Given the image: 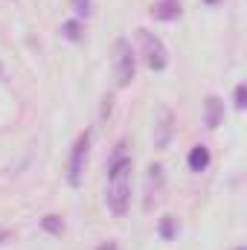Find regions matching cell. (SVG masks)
Returning a JSON list of instances; mask_svg holds the SVG:
<instances>
[{"label":"cell","mask_w":247,"mask_h":250,"mask_svg":"<svg viewBox=\"0 0 247 250\" xmlns=\"http://www.w3.org/2000/svg\"><path fill=\"white\" fill-rule=\"evenodd\" d=\"M131 204V160L120 157L111 166V178H108V209L114 215H125Z\"/></svg>","instance_id":"cell-1"},{"label":"cell","mask_w":247,"mask_h":250,"mask_svg":"<svg viewBox=\"0 0 247 250\" xmlns=\"http://www.w3.org/2000/svg\"><path fill=\"white\" fill-rule=\"evenodd\" d=\"M137 32H140V47H143L145 64H148L151 70H163V67L169 64V53H166L163 41H160L154 32H148V29H137Z\"/></svg>","instance_id":"cell-2"},{"label":"cell","mask_w":247,"mask_h":250,"mask_svg":"<svg viewBox=\"0 0 247 250\" xmlns=\"http://www.w3.org/2000/svg\"><path fill=\"white\" fill-rule=\"evenodd\" d=\"M114 70H117V84L120 87H128L131 79H134L137 64H134V50H131V44L125 38H120L117 47H114Z\"/></svg>","instance_id":"cell-3"},{"label":"cell","mask_w":247,"mask_h":250,"mask_svg":"<svg viewBox=\"0 0 247 250\" xmlns=\"http://www.w3.org/2000/svg\"><path fill=\"white\" fill-rule=\"evenodd\" d=\"M87 146H90V134L84 131L79 140H76V146H73V151H70V169H67V181H70V187H79L82 184V178H84V160H87Z\"/></svg>","instance_id":"cell-4"},{"label":"cell","mask_w":247,"mask_h":250,"mask_svg":"<svg viewBox=\"0 0 247 250\" xmlns=\"http://www.w3.org/2000/svg\"><path fill=\"white\" fill-rule=\"evenodd\" d=\"M204 125L206 128H218V123H221V117H224V102L218 99V96H209L206 102H204Z\"/></svg>","instance_id":"cell-5"},{"label":"cell","mask_w":247,"mask_h":250,"mask_svg":"<svg viewBox=\"0 0 247 250\" xmlns=\"http://www.w3.org/2000/svg\"><path fill=\"white\" fill-rule=\"evenodd\" d=\"M151 15H154L157 21H175V18L181 15V3H178V0H157V3L151 6Z\"/></svg>","instance_id":"cell-6"},{"label":"cell","mask_w":247,"mask_h":250,"mask_svg":"<svg viewBox=\"0 0 247 250\" xmlns=\"http://www.w3.org/2000/svg\"><path fill=\"white\" fill-rule=\"evenodd\" d=\"M186 163H189L192 172H204V169L209 166V148H206V146H195V148L189 151V160H186Z\"/></svg>","instance_id":"cell-7"},{"label":"cell","mask_w":247,"mask_h":250,"mask_svg":"<svg viewBox=\"0 0 247 250\" xmlns=\"http://www.w3.org/2000/svg\"><path fill=\"white\" fill-rule=\"evenodd\" d=\"M62 35L67 38V41H79V38H82V26H79L76 21H67V23L62 26Z\"/></svg>","instance_id":"cell-8"},{"label":"cell","mask_w":247,"mask_h":250,"mask_svg":"<svg viewBox=\"0 0 247 250\" xmlns=\"http://www.w3.org/2000/svg\"><path fill=\"white\" fill-rule=\"evenodd\" d=\"M41 227H44L47 233H62V230H64V221L59 218V215H47V218L41 221Z\"/></svg>","instance_id":"cell-9"},{"label":"cell","mask_w":247,"mask_h":250,"mask_svg":"<svg viewBox=\"0 0 247 250\" xmlns=\"http://www.w3.org/2000/svg\"><path fill=\"white\" fill-rule=\"evenodd\" d=\"M169 123H172V117H169V111L163 114V125H160V137H157V146H166L169 143Z\"/></svg>","instance_id":"cell-10"},{"label":"cell","mask_w":247,"mask_h":250,"mask_svg":"<svg viewBox=\"0 0 247 250\" xmlns=\"http://www.w3.org/2000/svg\"><path fill=\"white\" fill-rule=\"evenodd\" d=\"M160 236H163V239H172V236H175V218H172V215L163 218V224H160Z\"/></svg>","instance_id":"cell-11"},{"label":"cell","mask_w":247,"mask_h":250,"mask_svg":"<svg viewBox=\"0 0 247 250\" xmlns=\"http://www.w3.org/2000/svg\"><path fill=\"white\" fill-rule=\"evenodd\" d=\"M73 9H76V15L87 18L90 15V0H73Z\"/></svg>","instance_id":"cell-12"},{"label":"cell","mask_w":247,"mask_h":250,"mask_svg":"<svg viewBox=\"0 0 247 250\" xmlns=\"http://www.w3.org/2000/svg\"><path fill=\"white\" fill-rule=\"evenodd\" d=\"M245 105H247V90H245V84H239L236 87V108L245 111Z\"/></svg>","instance_id":"cell-13"},{"label":"cell","mask_w":247,"mask_h":250,"mask_svg":"<svg viewBox=\"0 0 247 250\" xmlns=\"http://www.w3.org/2000/svg\"><path fill=\"white\" fill-rule=\"evenodd\" d=\"M99 250H117V242H105Z\"/></svg>","instance_id":"cell-14"},{"label":"cell","mask_w":247,"mask_h":250,"mask_svg":"<svg viewBox=\"0 0 247 250\" xmlns=\"http://www.w3.org/2000/svg\"><path fill=\"white\" fill-rule=\"evenodd\" d=\"M9 239H12V233H6V230H0V245H3V242H9Z\"/></svg>","instance_id":"cell-15"},{"label":"cell","mask_w":247,"mask_h":250,"mask_svg":"<svg viewBox=\"0 0 247 250\" xmlns=\"http://www.w3.org/2000/svg\"><path fill=\"white\" fill-rule=\"evenodd\" d=\"M204 3H209V6H215V3H218V0H204Z\"/></svg>","instance_id":"cell-16"},{"label":"cell","mask_w":247,"mask_h":250,"mask_svg":"<svg viewBox=\"0 0 247 250\" xmlns=\"http://www.w3.org/2000/svg\"><path fill=\"white\" fill-rule=\"evenodd\" d=\"M0 73H3V67H0Z\"/></svg>","instance_id":"cell-17"},{"label":"cell","mask_w":247,"mask_h":250,"mask_svg":"<svg viewBox=\"0 0 247 250\" xmlns=\"http://www.w3.org/2000/svg\"><path fill=\"white\" fill-rule=\"evenodd\" d=\"M239 250H245V248H239Z\"/></svg>","instance_id":"cell-18"}]
</instances>
